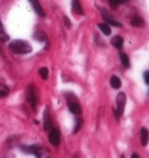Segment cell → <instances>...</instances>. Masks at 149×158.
I'll return each instance as SVG.
<instances>
[{
    "label": "cell",
    "mask_w": 149,
    "mask_h": 158,
    "mask_svg": "<svg viewBox=\"0 0 149 158\" xmlns=\"http://www.w3.org/2000/svg\"><path fill=\"white\" fill-rule=\"evenodd\" d=\"M8 47L13 53H17V54H26L32 51V47L30 46V44L25 43L24 40H14L12 43H10Z\"/></svg>",
    "instance_id": "1"
},
{
    "label": "cell",
    "mask_w": 149,
    "mask_h": 158,
    "mask_svg": "<svg viewBox=\"0 0 149 158\" xmlns=\"http://www.w3.org/2000/svg\"><path fill=\"white\" fill-rule=\"evenodd\" d=\"M65 97H66V103H68V106H69V110L73 114H81L82 107H81V104H79L78 99L76 98V96L71 94V93H66Z\"/></svg>",
    "instance_id": "2"
},
{
    "label": "cell",
    "mask_w": 149,
    "mask_h": 158,
    "mask_svg": "<svg viewBox=\"0 0 149 158\" xmlns=\"http://www.w3.org/2000/svg\"><path fill=\"white\" fill-rule=\"evenodd\" d=\"M125 103H127V97H125V93L121 92L118 96H117V109L115 110V114L116 117H121L124 112V106H125Z\"/></svg>",
    "instance_id": "3"
},
{
    "label": "cell",
    "mask_w": 149,
    "mask_h": 158,
    "mask_svg": "<svg viewBox=\"0 0 149 158\" xmlns=\"http://www.w3.org/2000/svg\"><path fill=\"white\" fill-rule=\"evenodd\" d=\"M26 98L27 102L30 103V105L32 106L33 110H36V105H37V97H36V91H34V86L30 85L27 87L26 91Z\"/></svg>",
    "instance_id": "4"
},
{
    "label": "cell",
    "mask_w": 149,
    "mask_h": 158,
    "mask_svg": "<svg viewBox=\"0 0 149 158\" xmlns=\"http://www.w3.org/2000/svg\"><path fill=\"white\" fill-rule=\"evenodd\" d=\"M49 142L55 146H58L60 143V133L57 129H53L52 127L50 132H49Z\"/></svg>",
    "instance_id": "5"
},
{
    "label": "cell",
    "mask_w": 149,
    "mask_h": 158,
    "mask_svg": "<svg viewBox=\"0 0 149 158\" xmlns=\"http://www.w3.org/2000/svg\"><path fill=\"white\" fill-rule=\"evenodd\" d=\"M101 12H102V17H103L104 21H105L107 24L112 25V26H121V24H120V23H117L116 20L114 19L110 14L105 11V10H101Z\"/></svg>",
    "instance_id": "6"
},
{
    "label": "cell",
    "mask_w": 149,
    "mask_h": 158,
    "mask_svg": "<svg viewBox=\"0 0 149 158\" xmlns=\"http://www.w3.org/2000/svg\"><path fill=\"white\" fill-rule=\"evenodd\" d=\"M30 2H31L33 10L36 11V13L38 14L39 17H45V12H44L42 5L39 4V0H30Z\"/></svg>",
    "instance_id": "7"
},
{
    "label": "cell",
    "mask_w": 149,
    "mask_h": 158,
    "mask_svg": "<svg viewBox=\"0 0 149 158\" xmlns=\"http://www.w3.org/2000/svg\"><path fill=\"white\" fill-rule=\"evenodd\" d=\"M52 129V120L51 117H50V113H49V110L46 109L44 111V130L46 131H50Z\"/></svg>",
    "instance_id": "8"
},
{
    "label": "cell",
    "mask_w": 149,
    "mask_h": 158,
    "mask_svg": "<svg viewBox=\"0 0 149 158\" xmlns=\"http://www.w3.org/2000/svg\"><path fill=\"white\" fill-rule=\"evenodd\" d=\"M33 155H34L37 158H50L49 151H47L46 149H44L43 146H40V145L38 146V149L36 150V152H34Z\"/></svg>",
    "instance_id": "9"
},
{
    "label": "cell",
    "mask_w": 149,
    "mask_h": 158,
    "mask_svg": "<svg viewBox=\"0 0 149 158\" xmlns=\"http://www.w3.org/2000/svg\"><path fill=\"white\" fill-rule=\"evenodd\" d=\"M72 11L77 14H84V11L81 6L79 0H72Z\"/></svg>",
    "instance_id": "10"
},
{
    "label": "cell",
    "mask_w": 149,
    "mask_h": 158,
    "mask_svg": "<svg viewBox=\"0 0 149 158\" xmlns=\"http://www.w3.org/2000/svg\"><path fill=\"white\" fill-rule=\"evenodd\" d=\"M111 44L116 47V48L121 50L122 46H123V38H122V37H120V35H115V37L111 39Z\"/></svg>",
    "instance_id": "11"
},
{
    "label": "cell",
    "mask_w": 149,
    "mask_h": 158,
    "mask_svg": "<svg viewBox=\"0 0 149 158\" xmlns=\"http://www.w3.org/2000/svg\"><path fill=\"white\" fill-rule=\"evenodd\" d=\"M140 136H141V143H142L143 146H146L147 143H148V138H149L148 130H147L146 127H142V129H141V133H140Z\"/></svg>",
    "instance_id": "12"
},
{
    "label": "cell",
    "mask_w": 149,
    "mask_h": 158,
    "mask_svg": "<svg viewBox=\"0 0 149 158\" xmlns=\"http://www.w3.org/2000/svg\"><path fill=\"white\" fill-rule=\"evenodd\" d=\"M131 24L136 27H143L144 26V20L142 18H140L138 15H135L131 18Z\"/></svg>",
    "instance_id": "13"
},
{
    "label": "cell",
    "mask_w": 149,
    "mask_h": 158,
    "mask_svg": "<svg viewBox=\"0 0 149 158\" xmlns=\"http://www.w3.org/2000/svg\"><path fill=\"white\" fill-rule=\"evenodd\" d=\"M110 85L114 89H120L121 87V79L116 77V76H112L110 78Z\"/></svg>",
    "instance_id": "14"
},
{
    "label": "cell",
    "mask_w": 149,
    "mask_h": 158,
    "mask_svg": "<svg viewBox=\"0 0 149 158\" xmlns=\"http://www.w3.org/2000/svg\"><path fill=\"white\" fill-rule=\"evenodd\" d=\"M39 145H28V146H24V145H21L20 148H21V150L24 152H28V153H34L36 152V150L38 149Z\"/></svg>",
    "instance_id": "15"
},
{
    "label": "cell",
    "mask_w": 149,
    "mask_h": 158,
    "mask_svg": "<svg viewBox=\"0 0 149 158\" xmlns=\"http://www.w3.org/2000/svg\"><path fill=\"white\" fill-rule=\"evenodd\" d=\"M120 59H121V63H122V65L124 67H129L130 66V63H129V58H128V56L125 54V53H120Z\"/></svg>",
    "instance_id": "16"
},
{
    "label": "cell",
    "mask_w": 149,
    "mask_h": 158,
    "mask_svg": "<svg viewBox=\"0 0 149 158\" xmlns=\"http://www.w3.org/2000/svg\"><path fill=\"white\" fill-rule=\"evenodd\" d=\"M6 40H8V35H7V33L5 32L4 26H2V24H1V21H0V41H6Z\"/></svg>",
    "instance_id": "17"
},
{
    "label": "cell",
    "mask_w": 149,
    "mask_h": 158,
    "mask_svg": "<svg viewBox=\"0 0 149 158\" xmlns=\"http://www.w3.org/2000/svg\"><path fill=\"white\" fill-rule=\"evenodd\" d=\"M98 28H99L105 35H109V34H110V27L108 26V24H99V25H98Z\"/></svg>",
    "instance_id": "18"
},
{
    "label": "cell",
    "mask_w": 149,
    "mask_h": 158,
    "mask_svg": "<svg viewBox=\"0 0 149 158\" xmlns=\"http://www.w3.org/2000/svg\"><path fill=\"white\" fill-rule=\"evenodd\" d=\"M8 92H10L8 87L6 85H4V84H0V98L6 97L7 94H8Z\"/></svg>",
    "instance_id": "19"
},
{
    "label": "cell",
    "mask_w": 149,
    "mask_h": 158,
    "mask_svg": "<svg viewBox=\"0 0 149 158\" xmlns=\"http://www.w3.org/2000/svg\"><path fill=\"white\" fill-rule=\"evenodd\" d=\"M39 76L44 79V80H46L47 77H49V70L46 67H40L39 69Z\"/></svg>",
    "instance_id": "20"
},
{
    "label": "cell",
    "mask_w": 149,
    "mask_h": 158,
    "mask_svg": "<svg viewBox=\"0 0 149 158\" xmlns=\"http://www.w3.org/2000/svg\"><path fill=\"white\" fill-rule=\"evenodd\" d=\"M34 38H36V39H38L39 41H44L45 38H46V35H45V33L44 32L38 31V32H36V34H34Z\"/></svg>",
    "instance_id": "21"
},
{
    "label": "cell",
    "mask_w": 149,
    "mask_h": 158,
    "mask_svg": "<svg viewBox=\"0 0 149 158\" xmlns=\"http://www.w3.org/2000/svg\"><path fill=\"white\" fill-rule=\"evenodd\" d=\"M83 126V120L81 118H77V120H76V127H75V130H73V132L75 133H77L79 130H81V127Z\"/></svg>",
    "instance_id": "22"
},
{
    "label": "cell",
    "mask_w": 149,
    "mask_h": 158,
    "mask_svg": "<svg viewBox=\"0 0 149 158\" xmlns=\"http://www.w3.org/2000/svg\"><path fill=\"white\" fill-rule=\"evenodd\" d=\"M109 2H110V6L112 7V8H116L121 1H120V0H109Z\"/></svg>",
    "instance_id": "23"
},
{
    "label": "cell",
    "mask_w": 149,
    "mask_h": 158,
    "mask_svg": "<svg viewBox=\"0 0 149 158\" xmlns=\"http://www.w3.org/2000/svg\"><path fill=\"white\" fill-rule=\"evenodd\" d=\"M144 83H146V84H149V72L148 71L144 72Z\"/></svg>",
    "instance_id": "24"
},
{
    "label": "cell",
    "mask_w": 149,
    "mask_h": 158,
    "mask_svg": "<svg viewBox=\"0 0 149 158\" xmlns=\"http://www.w3.org/2000/svg\"><path fill=\"white\" fill-rule=\"evenodd\" d=\"M0 158H14V156H13L12 153H8V155H2V156H0Z\"/></svg>",
    "instance_id": "25"
},
{
    "label": "cell",
    "mask_w": 149,
    "mask_h": 158,
    "mask_svg": "<svg viewBox=\"0 0 149 158\" xmlns=\"http://www.w3.org/2000/svg\"><path fill=\"white\" fill-rule=\"evenodd\" d=\"M64 21H65V24H66V26H68V27H70V26H71V25H70V20L68 19L66 17H64Z\"/></svg>",
    "instance_id": "26"
},
{
    "label": "cell",
    "mask_w": 149,
    "mask_h": 158,
    "mask_svg": "<svg viewBox=\"0 0 149 158\" xmlns=\"http://www.w3.org/2000/svg\"><path fill=\"white\" fill-rule=\"evenodd\" d=\"M131 158H140V157H138V156H137L136 153H134V155H133V156H131Z\"/></svg>",
    "instance_id": "27"
},
{
    "label": "cell",
    "mask_w": 149,
    "mask_h": 158,
    "mask_svg": "<svg viewBox=\"0 0 149 158\" xmlns=\"http://www.w3.org/2000/svg\"><path fill=\"white\" fill-rule=\"evenodd\" d=\"M120 1H128V0H120Z\"/></svg>",
    "instance_id": "28"
},
{
    "label": "cell",
    "mask_w": 149,
    "mask_h": 158,
    "mask_svg": "<svg viewBox=\"0 0 149 158\" xmlns=\"http://www.w3.org/2000/svg\"><path fill=\"white\" fill-rule=\"evenodd\" d=\"M122 158H123V157H122Z\"/></svg>",
    "instance_id": "29"
}]
</instances>
